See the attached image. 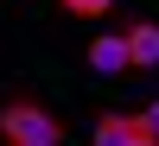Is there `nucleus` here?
Instances as JSON below:
<instances>
[{
	"label": "nucleus",
	"instance_id": "nucleus-5",
	"mask_svg": "<svg viewBox=\"0 0 159 146\" xmlns=\"http://www.w3.org/2000/svg\"><path fill=\"white\" fill-rule=\"evenodd\" d=\"M115 0H64V13H76V19H102Z\"/></svg>",
	"mask_w": 159,
	"mask_h": 146
},
{
	"label": "nucleus",
	"instance_id": "nucleus-7",
	"mask_svg": "<svg viewBox=\"0 0 159 146\" xmlns=\"http://www.w3.org/2000/svg\"><path fill=\"white\" fill-rule=\"evenodd\" d=\"M147 127H153V134H159V102H153V108H147Z\"/></svg>",
	"mask_w": 159,
	"mask_h": 146
},
{
	"label": "nucleus",
	"instance_id": "nucleus-2",
	"mask_svg": "<svg viewBox=\"0 0 159 146\" xmlns=\"http://www.w3.org/2000/svg\"><path fill=\"white\" fill-rule=\"evenodd\" d=\"M89 70H102V76L134 70V64H127V32H102V38H89Z\"/></svg>",
	"mask_w": 159,
	"mask_h": 146
},
{
	"label": "nucleus",
	"instance_id": "nucleus-1",
	"mask_svg": "<svg viewBox=\"0 0 159 146\" xmlns=\"http://www.w3.org/2000/svg\"><path fill=\"white\" fill-rule=\"evenodd\" d=\"M0 140L7 146H64V127L45 114V102L13 95L7 108H0Z\"/></svg>",
	"mask_w": 159,
	"mask_h": 146
},
{
	"label": "nucleus",
	"instance_id": "nucleus-4",
	"mask_svg": "<svg viewBox=\"0 0 159 146\" xmlns=\"http://www.w3.org/2000/svg\"><path fill=\"white\" fill-rule=\"evenodd\" d=\"M134 134H140V114H102V121H96V140H89V146H127Z\"/></svg>",
	"mask_w": 159,
	"mask_h": 146
},
{
	"label": "nucleus",
	"instance_id": "nucleus-6",
	"mask_svg": "<svg viewBox=\"0 0 159 146\" xmlns=\"http://www.w3.org/2000/svg\"><path fill=\"white\" fill-rule=\"evenodd\" d=\"M127 146H159V134H153V127H147V114H140V134L127 140Z\"/></svg>",
	"mask_w": 159,
	"mask_h": 146
},
{
	"label": "nucleus",
	"instance_id": "nucleus-3",
	"mask_svg": "<svg viewBox=\"0 0 159 146\" xmlns=\"http://www.w3.org/2000/svg\"><path fill=\"white\" fill-rule=\"evenodd\" d=\"M121 32H127V64H134V70H153L159 64V25L134 19V25H121Z\"/></svg>",
	"mask_w": 159,
	"mask_h": 146
}]
</instances>
